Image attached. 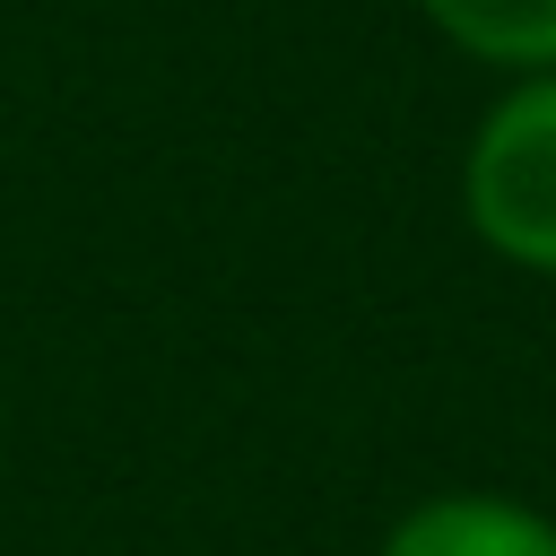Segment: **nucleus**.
I'll use <instances>...</instances> for the list:
<instances>
[{
    "instance_id": "2",
    "label": "nucleus",
    "mask_w": 556,
    "mask_h": 556,
    "mask_svg": "<svg viewBox=\"0 0 556 556\" xmlns=\"http://www.w3.org/2000/svg\"><path fill=\"white\" fill-rule=\"evenodd\" d=\"M382 556H556V513L495 486H443L382 530Z\"/></svg>"
},
{
    "instance_id": "3",
    "label": "nucleus",
    "mask_w": 556,
    "mask_h": 556,
    "mask_svg": "<svg viewBox=\"0 0 556 556\" xmlns=\"http://www.w3.org/2000/svg\"><path fill=\"white\" fill-rule=\"evenodd\" d=\"M426 26L486 70H556V0H417Z\"/></svg>"
},
{
    "instance_id": "1",
    "label": "nucleus",
    "mask_w": 556,
    "mask_h": 556,
    "mask_svg": "<svg viewBox=\"0 0 556 556\" xmlns=\"http://www.w3.org/2000/svg\"><path fill=\"white\" fill-rule=\"evenodd\" d=\"M460 217L495 261L556 278V70L513 78L478 113L460 148Z\"/></svg>"
}]
</instances>
